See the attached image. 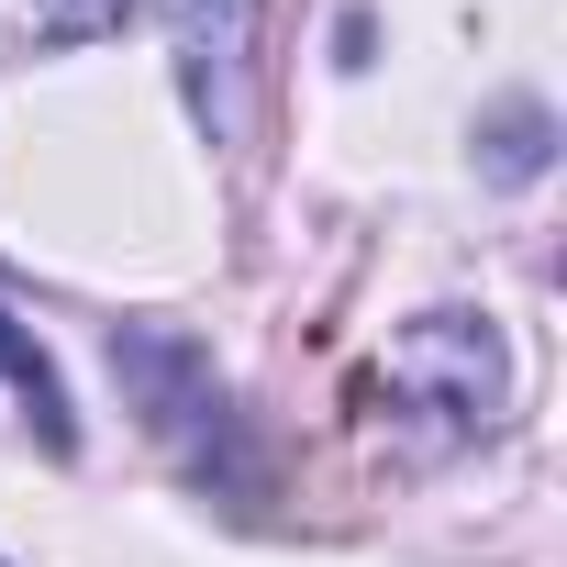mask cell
Instances as JSON below:
<instances>
[{
	"instance_id": "obj_1",
	"label": "cell",
	"mask_w": 567,
	"mask_h": 567,
	"mask_svg": "<svg viewBox=\"0 0 567 567\" xmlns=\"http://www.w3.org/2000/svg\"><path fill=\"white\" fill-rule=\"evenodd\" d=\"M178 12V56H189V101L223 123V90H234V56H245V12L256 0H167Z\"/></svg>"
},
{
	"instance_id": "obj_2",
	"label": "cell",
	"mask_w": 567,
	"mask_h": 567,
	"mask_svg": "<svg viewBox=\"0 0 567 567\" xmlns=\"http://www.w3.org/2000/svg\"><path fill=\"white\" fill-rule=\"evenodd\" d=\"M0 379L23 390V412H34V434H45V445H79V423H68V390H56V368L34 357V334H23L12 312H0Z\"/></svg>"
},
{
	"instance_id": "obj_3",
	"label": "cell",
	"mask_w": 567,
	"mask_h": 567,
	"mask_svg": "<svg viewBox=\"0 0 567 567\" xmlns=\"http://www.w3.org/2000/svg\"><path fill=\"white\" fill-rule=\"evenodd\" d=\"M489 167H501V178H534V167H545V112H534V101H512V112L489 123Z\"/></svg>"
},
{
	"instance_id": "obj_4",
	"label": "cell",
	"mask_w": 567,
	"mask_h": 567,
	"mask_svg": "<svg viewBox=\"0 0 567 567\" xmlns=\"http://www.w3.org/2000/svg\"><path fill=\"white\" fill-rule=\"evenodd\" d=\"M123 12H134V0H34V12H23V23H34L45 45H79V34H112Z\"/></svg>"
}]
</instances>
